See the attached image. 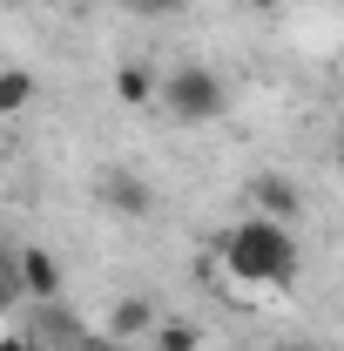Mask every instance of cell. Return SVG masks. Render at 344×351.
Returning <instances> with one entry per match:
<instances>
[{
  "mask_svg": "<svg viewBox=\"0 0 344 351\" xmlns=\"http://www.w3.org/2000/svg\"><path fill=\"white\" fill-rule=\"evenodd\" d=\"M216 257H223V270L236 284H250V291H284L304 270V250H297V237H291V223H270V217L230 223V237H223Z\"/></svg>",
  "mask_w": 344,
  "mask_h": 351,
  "instance_id": "1",
  "label": "cell"
},
{
  "mask_svg": "<svg viewBox=\"0 0 344 351\" xmlns=\"http://www.w3.org/2000/svg\"><path fill=\"white\" fill-rule=\"evenodd\" d=\"M156 101L169 108L175 129H210V122H223V108H230V88H223V75H216L210 61H182V68L162 75Z\"/></svg>",
  "mask_w": 344,
  "mask_h": 351,
  "instance_id": "2",
  "label": "cell"
},
{
  "mask_svg": "<svg viewBox=\"0 0 344 351\" xmlns=\"http://www.w3.org/2000/svg\"><path fill=\"white\" fill-rule=\"evenodd\" d=\"M95 196H101L115 217H149V210H156L149 176H135V169H101V176H95Z\"/></svg>",
  "mask_w": 344,
  "mask_h": 351,
  "instance_id": "3",
  "label": "cell"
},
{
  "mask_svg": "<svg viewBox=\"0 0 344 351\" xmlns=\"http://www.w3.org/2000/svg\"><path fill=\"white\" fill-rule=\"evenodd\" d=\"M250 217L291 223V217H297V182H291L284 169H257V176H250Z\"/></svg>",
  "mask_w": 344,
  "mask_h": 351,
  "instance_id": "4",
  "label": "cell"
},
{
  "mask_svg": "<svg viewBox=\"0 0 344 351\" xmlns=\"http://www.w3.org/2000/svg\"><path fill=\"white\" fill-rule=\"evenodd\" d=\"M14 270H21V298H34V304H54V298H61V257H54V250L27 243V250L14 257Z\"/></svg>",
  "mask_w": 344,
  "mask_h": 351,
  "instance_id": "5",
  "label": "cell"
},
{
  "mask_svg": "<svg viewBox=\"0 0 344 351\" xmlns=\"http://www.w3.org/2000/svg\"><path fill=\"white\" fill-rule=\"evenodd\" d=\"M156 324H162L156 298H122V304L108 311V338H115V345H129V338H149Z\"/></svg>",
  "mask_w": 344,
  "mask_h": 351,
  "instance_id": "6",
  "label": "cell"
},
{
  "mask_svg": "<svg viewBox=\"0 0 344 351\" xmlns=\"http://www.w3.org/2000/svg\"><path fill=\"white\" fill-rule=\"evenodd\" d=\"M34 101H41V75L34 68H0V122L27 115Z\"/></svg>",
  "mask_w": 344,
  "mask_h": 351,
  "instance_id": "7",
  "label": "cell"
},
{
  "mask_svg": "<svg viewBox=\"0 0 344 351\" xmlns=\"http://www.w3.org/2000/svg\"><path fill=\"white\" fill-rule=\"evenodd\" d=\"M156 88H162V75H156L149 61H122V68H115V95H122L129 108H149Z\"/></svg>",
  "mask_w": 344,
  "mask_h": 351,
  "instance_id": "8",
  "label": "cell"
},
{
  "mask_svg": "<svg viewBox=\"0 0 344 351\" xmlns=\"http://www.w3.org/2000/svg\"><path fill=\"white\" fill-rule=\"evenodd\" d=\"M149 338H156V351H203V331H196V324H182V317H162Z\"/></svg>",
  "mask_w": 344,
  "mask_h": 351,
  "instance_id": "9",
  "label": "cell"
},
{
  "mask_svg": "<svg viewBox=\"0 0 344 351\" xmlns=\"http://www.w3.org/2000/svg\"><path fill=\"white\" fill-rule=\"evenodd\" d=\"M21 304V270H14V257H0V317Z\"/></svg>",
  "mask_w": 344,
  "mask_h": 351,
  "instance_id": "10",
  "label": "cell"
},
{
  "mask_svg": "<svg viewBox=\"0 0 344 351\" xmlns=\"http://www.w3.org/2000/svg\"><path fill=\"white\" fill-rule=\"evenodd\" d=\"M135 14H149V21H175V14H189V0H129Z\"/></svg>",
  "mask_w": 344,
  "mask_h": 351,
  "instance_id": "11",
  "label": "cell"
},
{
  "mask_svg": "<svg viewBox=\"0 0 344 351\" xmlns=\"http://www.w3.org/2000/svg\"><path fill=\"white\" fill-rule=\"evenodd\" d=\"M0 351H41V345H34L27 331H7V338H0Z\"/></svg>",
  "mask_w": 344,
  "mask_h": 351,
  "instance_id": "12",
  "label": "cell"
},
{
  "mask_svg": "<svg viewBox=\"0 0 344 351\" xmlns=\"http://www.w3.org/2000/svg\"><path fill=\"white\" fill-rule=\"evenodd\" d=\"M82 351H129V345H115V338L101 331V338H82Z\"/></svg>",
  "mask_w": 344,
  "mask_h": 351,
  "instance_id": "13",
  "label": "cell"
},
{
  "mask_svg": "<svg viewBox=\"0 0 344 351\" xmlns=\"http://www.w3.org/2000/svg\"><path fill=\"white\" fill-rule=\"evenodd\" d=\"M250 7H257V14H270V7H284V0H250Z\"/></svg>",
  "mask_w": 344,
  "mask_h": 351,
  "instance_id": "14",
  "label": "cell"
},
{
  "mask_svg": "<svg viewBox=\"0 0 344 351\" xmlns=\"http://www.w3.org/2000/svg\"><path fill=\"white\" fill-rule=\"evenodd\" d=\"M284 351H317V345H284Z\"/></svg>",
  "mask_w": 344,
  "mask_h": 351,
  "instance_id": "15",
  "label": "cell"
},
{
  "mask_svg": "<svg viewBox=\"0 0 344 351\" xmlns=\"http://www.w3.org/2000/svg\"><path fill=\"white\" fill-rule=\"evenodd\" d=\"M54 7H82V0H54Z\"/></svg>",
  "mask_w": 344,
  "mask_h": 351,
  "instance_id": "16",
  "label": "cell"
},
{
  "mask_svg": "<svg viewBox=\"0 0 344 351\" xmlns=\"http://www.w3.org/2000/svg\"><path fill=\"white\" fill-rule=\"evenodd\" d=\"M338 176H344V149H338Z\"/></svg>",
  "mask_w": 344,
  "mask_h": 351,
  "instance_id": "17",
  "label": "cell"
},
{
  "mask_svg": "<svg viewBox=\"0 0 344 351\" xmlns=\"http://www.w3.org/2000/svg\"><path fill=\"white\" fill-rule=\"evenodd\" d=\"M0 257H7V243H0Z\"/></svg>",
  "mask_w": 344,
  "mask_h": 351,
  "instance_id": "18",
  "label": "cell"
},
{
  "mask_svg": "<svg viewBox=\"0 0 344 351\" xmlns=\"http://www.w3.org/2000/svg\"><path fill=\"white\" fill-rule=\"evenodd\" d=\"M338 129H344V122H338Z\"/></svg>",
  "mask_w": 344,
  "mask_h": 351,
  "instance_id": "19",
  "label": "cell"
}]
</instances>
